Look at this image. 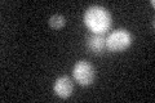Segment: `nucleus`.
<instances>
[{
  "label": "nucleus",
  "mask_w": 155,
  "mask_h": 103,
  "mask_svg": "<svg viewBox=\"0 0 155 103\" xmlns=\"http://www.w3.org/2000/svg\"><path fill=\"white\" fill-rule=\"evenodd\" d=\"M84 21L93 34H102L105 32L111 24L110 13L105 8L93 5L89 7L84 13Z\"/></svg>",
  "instance_id": "nucleus-1"
},
{
  "label": "nucleus",
  "mask_w": 155,
  "mask_h": 103,
  "mask_svg": "<svg viewBox=\"0 0 155 103\" xmlns=\"http://www.w3.org/2000/svg\"><path fill=\"white\" fill-rule=\"evenodd\" d=\"M132 44V35L124 28L113 31L106 39V49L110 52H122Z\"/></svg>",
  "instance_id": "nucleus-2"
},
{
  "label": "nucleus",
  "mask_w": 155,
  "mask_h": 103,
  "mask_svg": "<svg viewBox=\"0 0 155 103\" xmlns=\"http://www.w3.org/2000/svg\"><path fill=\"white\" fill-rule=\"evenodd\" d=\"M72 76L81 86H88L94 81V68L88 61H79L72 68Z\"/></svg>",
  "instance_id": "nucleus-3"
},
{
  "label": "nucleus",
  "mask_w": 155,
  "mask_h": 103,
  "mask_svg": "<svg viewBox=\"0 0 155 103\" xmlns=\"http://www.w3.org/2000/svg\"><path fill=\"white\" fill-rule=\"evenodd\" d=\"M53 90H54V93L60 98H62V99H67V98L71 97L72 92H74V84H72V80L66 75L60 76L54 81Z\"/></svg>",
  "instance_id": "nucleus-4"
},
{
  "label": "nucleus",
  "mask_w": 155,
  "mask_h": 103,
  "mask_svg": "<svg viewBox=\"0 0 155 103\" xmlns=\"http://www.w3.org/2000/svg\"><path fill=\"white\" fill-rule=\"evenodd\" d=\"M87 48L96 56H101L107 50L106 49V39L100 34H91L87 37Z\"/></svg>",
  "instance_id": "nucleus-5"
},
{
  "label": "nucleus",
  "mask_w": 155,
  "mask_h": 103,
  "mask_svg": "<svg viewBox=\"0 0 155 103\" xmlns=\"http://www.w3.org/2000/svg\"><path fill=\"white\" fill-rule=\"evenodd\" d=\"M49 26L53 28V30H60V28L65 27L66 24V18L62 16V14H53V16L49 18Z\"/></svg>",
  "instance_id": "nucleus-6"
}]
</instances>
